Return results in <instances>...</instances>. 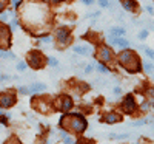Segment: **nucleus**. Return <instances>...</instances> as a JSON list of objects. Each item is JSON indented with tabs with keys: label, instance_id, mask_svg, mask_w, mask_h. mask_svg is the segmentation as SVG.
<instances>
[{
	"label": "nucleus",
	"instance_id": "31",
	"mask_svg": "<svg viewBox=\"0 0 154 144\" xmlns=\"http://www.w3.org/2000/svg\"><path fill=\"white\" fill-rule=\"evenodd\" d=\"M62 2H63V0H51V3H54V5H59Z\"/></svg>",
	"mask_w": 154,
	"mask_h": 144
},
{
	"label": "nucleus",
	"instance_id": "10",
	"mask_svg": "<svg viewBox=\"0 0 154 144\" xmlns=\"http://www.w3.org/2000/svg\"><path fill=\"white\" fill-rule=\"evenodd\" d=\"M108 41H109L111 44H114V45H119V47H122V48H128V47H130V42L125 41V39H122L120 36H119V37L111 36V37H108Z\"/></svg>",
	"mask_w": 154,
	"mask_h": 144
},
{
	"label": "nucleus",
	"instance_id": "25",
	"mask_svg": "<svg viewBox=\"0 0 154 144\" xmlns=\"http://www.w3.org/2000/svg\"><path fill=\"white\" fill-rule=\"evenodd\" d=\"M19 90H20L22 95H28V93H29V88H25V87H20Z\"/></svg>",
	"mask_w": 154,
	"mask_h": 144
},
{
	"label": "nucleus",
	"instance_id": "33",
	"mask_svg": "<svg viewBox=\"0 0 154 144\" xmlns=\"http://www.w3.org/2000/svg\"><path fill=\"white\" fill-rule=\"evenodd\" d=\"M99 70H100L102 73H108V68H105V67H99Z\"/></svg>",
	"mask_w": 154,
	"mask_h": 144
},
{
	"label": "nucleus",
	"instance_id": "22",
	"mask_svg": "<svg viewBox=\"0 0 154 144\" xmlns=\"http://www.w3.org/2000/svg\"><path fill=\"white\" fill-rule=\"evenodd\" d=\"M48 64L51 65V67H56V65H57V61H56L54 57H48Z\"/></svg>",
	"mask_w": 154,
	"mask_h": 144
},
{
	"label": "nucleus",
	"instance_id": "8",
	"mask_svg": "<svg viewBox=\"0 0 154 144\" xmlns=\"http://www.w3.org/2000/svg\"><path fill=\"white\" fill-rule=\"evenodd\" d=\"M71 106H72V101H71V98L69 96H60V98H57V109L60 110V112H68L69 109H71Z\"/></svg>",
	"mask_w": 154,
	"mask_h": 144
},
{
	"label": "nucleus",
	"instance_id": "20",
	"mask_svg": "<svg viewBox=\"0 0 154 144\" xmlns=\"http://www.w3.org/2000/svg\"><path fill=\"white\" fill-rule=\"evenodd\" d=\"M25 68H26V64H25V62H19V64H17V70H19V71H23Z\"/></svg>",
	"mask_w": 154,
	"mask_h": 144
},
{
	"label": "nucleus",
	"instance_id": "7",
	"mask_svg": "<svg viewBox=\"0 0 154 144\" xmlns=\"http://www.w3.org/2000/svg\"><path fill=\"white\" fill-rule=\"evenodd\" d=\"M14 104H16V95L12 91H3V93H0V107L8 109V107H12Z\"/></svg>",
	"mask_w": 154,
	"mask_h": 144
},
{
	"label": "nucleus",
	"instance_id": "11",
	"mask_svg": "<svg viewBox=\"0 0 154 144\" xmlns=\"http://www.w3.org/2000/svg\"><path fill=\"white\" fill-rule=\"evenodd\" d=\"M111 59V53H109V50L106 47H102L100 51H99V61L100 62H109Z\"/></svg>",
	"mask_w": 154,
	"mask_h": 144
},
{
	"label": "nucleus",
	"instance_id": "35",
	"mask_svg": "<svg viewBox=\"0 0 154 144\" xmlns=\"http://www.w3.org/2000/svg\"><path fill=\"white\" fill-rule=\"evenodd\" d=\"M19 3H20V0H12V5L14 6H19Z\"/></svg>",
	"mask_w": 154,
	"mask_h": 144
},
{
	"label": "nucleus",
	"instance_id": "16",
	"mask_svg": "<svg viewBox=\"0 0 154 144\" xmlns=\"http://www.w3.org/2000/svg\"><path fill=\"white\" fill-rule=\"evenodd\" d=\"M112 36H123L125 34V30L123 28H111V31H109Z\"/></svg>",
	"mask_w": 154,
	"mask_h": 144
},
{
	"label": "nucleus",
	"instance_id": "28",
	"mask_svg": "<svg viewBox=\"0 0 154 144\" xmlns=\"http://www.w3.org/2000/svg\"><path fill=\"white\" fill-rule=\"evenodd\" d=\"M152 68H154V67H152L151 64H145V70H146V71H152Z\"/></svg>",
	"mask_w": 154,
	"mask_h": 144
},
{
	"label": "nucleus",
	"instance_id": "19",
	"mask_svg": "<svg viewBox=\"0 0 154 144\" xmlns=\"http://www.w3.org/2000/svg\"><path fill=\"white\" fill-rule=\"evenodd\" d=\"M77 144H94V141L93 139H86V138H82V139H79V142Z\"/></svg>",
	"mask_w": 154,
	"mask_h": 144
},
{
	"label": "nucleus",
	"instance_id": "18",
	"mask_svg": "<svg viewBox=\"0 0 154 144\" xmlns=\"http://www.w3.org/2000/svg\"><path fill=\"white\" fill-rule=\"evenodd\" d=\"M5 144H22L20 141H19V138H16V136H12V138H9Z\"/></svg>",
	"mask_w": 154,
	"mask_h": 144
},
{
	"label": "nucleus",
	"instance_id": "13",
	"mask_svg": "<svg viewBox=\"0 0 154 144\" xmlns=\"http://www.w3.org/2000/svg\"><path fill=\"white\" fill-rule=\"evenodd\" d=\"M45 88H46V85H45V84H42V82H35V84H32V85H31L29 93H37V91H43Z\"/></svg>",
	"mask_w": 154,
	"mask_h": 144
},
{
	"label": "nucleus",
	"instance_id": "5",
	"mask_svg": "<svg viewBox=\"0 0 154 144\" xmlns=\"http://www.w3.org/2000/svg\"><path fill=\"white\" fill-rule=\"evenodd\" d=\"M11 44V31L5 23H0V48L6 50Z\"/></svg>",
	"mask_w": 154,
	"mask_h": 144
},
{
	"label": "nucleus",
	"instance_id": "14",
	"mask_svg": "<svg viewBox=\"0 0 154 144\" xmlns=\"http://www.w3.org/2000/svg\"><path fill=\"white\" fill-rule=\"evenodd\" d=\"M122 5L126 11H133L136 8V2L134 0H122Z\"/></svg>",
	"mask_w": 154,
	"mask_h": 144
},
{
	"label": "nucleus",
	"instance_id": "1",
	"mask_svg": "<svg viewBox=\"0 0 154 144\" xmlns=\"http://www.w3.org/2000/svg\"><path fill=\"white\" fill-rule=\"evenodd\" d=\"M48 8L42 3H34L29 2L22 8V20L25 22L28 28H31L32 25L34 27H42L46 16H48Z\"/></svg>",
	"mask_w": 154,
	"mask_h": 144
},
{
	"label": "nucleus",
	"instance_id": "23",
	"mask_svg": "<svg viewBox=\"0 0 154 144\" xmlns=\"http://www.w3.org/2000/svg\"><path fill=\"white\" fill-rule=\"evenodd\" d=\"M146 36H148V31H146V30H143V31H140V33H139V39H142V41H143Z\"/></svg>",
	"mask_w": 154,
	"mask_h": 144
},
{
	"label": "nucleus",
	"instance_id": "2",
	"mask_svg": "<svg viewBox=\"0 0 154 144\" xmlns=\"http://www.w3.org/2000/svg\"><path fill=\"white\" fill-rule=\"evenodd\" d=\"M60 126L74 133H83L86 130V119L80 113H65L60 118Z\"/></svg>",
	"mask_w": 154,
	"mask_h": 144
},
{
	"label": "nucleus",
	"instance_id": "32",
	"mask_svg": "<svg viewBox=\"0 0 154 144\" xmlns=\"http://www.w3.org/2000/svg\"><path fill=\"white\" fill-rule=\"evenodd\" d=\"M114 93H116V95H120V93H122V90L117 87V88H114Z\"/></svg>",
	"mask_w": 154,
	"mask_h": 144
},
{
	"label": "nucleus",
	"instance_id": "24",
	"mask_svg": "<svg viewBox=\"0 0 154 144\" xmlns=\"http://www.w3.org/2000/svg\"><path fill=\"white\" fill-rule=\"evenodd\" d=\"M143 50H145V53H146V54H148L151 59H154V51H151L149 48H143Z\"/></svg>",
	"mask_w": 154,
	"mask_h": 144
},
{
	"label": "nucleus",
	"instance_id": "4",
	"mask_svg": "<svg viewBox=\"0 0 154 144\" xmlns=\"http://www.w3.org/2000/svg\"><path fill=\"white\" fill-rule=\"evenodd\" d=\"M28 62L34 70H38L45 65V57L38 51H31V53H28Z\"/></svg>",
	"mask_w": 154,
	"mask_h": 144
},
{
	"label": "nucleus",
	"instance_id": "21",
	"mask_svg": "<svg viewBox=\"0 0 154 144\" xmlns=\"http://www.w3.org/2000/svg\"><path fill=\"white\" fill-rule=\"evenodd\" d=\"M6 5H8V0H0V12L6 8Z\"/></svg>",
	"mask_w": 154,
	"mask_h": 144
},
{
	"label": "nucleus",
	"instance_id": "29",
	"mask_svg": "<svg viewBox=\"0 0 154 144\" xmlns=\"http://www.w3.org/2000/svg\"><path fill=\"white\" fill-rule=\"evenodd\" d=\"M42 41H43V42H51V37H49V36H43Z\"/></svg>",
	"mask_w": 154,
	"mask_h": 144
},
{
	"label": "nucleus",
	"instance_id": "26",
	"mask_svg": "<svg viewBox=\"0 0 154 144\" xmlns=\"http://www.w3.org/2000/svg\"><path fill=\"white\" fill-rule=\"evenodd\" d=\"M99 3H100V6H103V8H106L109 3H108V0H99Z\"/></svg>",
	"mask_w": 154,
	"mask_h": 144
},
{
	"label": "nucleus",
	"instance_id": "6",
	"mask_svg": "<svg viewBox=\"0 0 154 144\" xmlns=\"http://www.w3.org/2000/svg\"><path fill=\"white\" fill-rule=\"evenodd\" d=\"M56 39H57V44L60 47H66L71 42V33L66 28H59L56 31Z\"/></svg>",
	"mask_w": 154,
	"mask_h": 144
},
{
	"label": "nucleus",
	"instance_id": "34",
	"mask_svg": "<svg viewBox=\"0 0 154 144\" xmlns=\"http://www.w3.org/2000/svg\"><path fill=\"white\" fill-rule=\"evenodd\" d=\"M82 2H83L85 5H91V3H93V0H82Z\"/></svg>",
	"mask_w": 154,
	"mask_h": 144
},
{
	"label": "nucleus",
	"instance_id": "9",
	"mask_svg": "<svg viewBox=\"0 0 154 144\" xmlns=\"http://www.w3.org/2000/svg\"><path fill=\"white\" fill-rule=\"evenodd\" d=\"M123 110L126 112V113H133L134 112V109H136V104H134V98L131 96V95H128L126 98H125V102H123Z\"/></svg>",
	"mask_w": 154,
	"mask_h": 144
},
{
	"label": "nucleus",
	"instance_id": "27",
	"mask_svg": "<svg viewBox=\"0 0 154 144\" xmlns=\"http://www.w3.org/2000/svg\"><path fill=\"white\" fill-rule=\"evenodd\" d=\"M17 27H19V23H17V20H12V22H11V30H16Z\"/></svg>",
	"mask_w": 154,
	"mask_h": 144
},
{
	"label": "nucleus",
	"instance_id": "30",
	"mask_svg": "<svg viewBox=\"0 0 154 144\" xmlns=\"http://www.w3.org/2000/svg\"><path fill=\"white\" fill-rule=\"evenodd\" d=\"M63 138H65V144H72V139H69L68 136H63Z\"/></svg>",
	"mask_w": 154,
	"mask_h": 144
},
{
	"label": "nucleus",
	"instance_id": "37",
	"mask_svg": "<svg viewBox=\"0 0 154 144\" xmlns=\"http://www.w3.org/2000/svg\"><path fill=\"white\" fill-rule=\"evenodd\" d=\"M5 79H8L6 76H0V81H5Z\"/></svg>",
	"mask_w": 154,
	"mask_h": 144
},
{
	"label": "nucleus",
	"instance_id": "17",
	"mask_svg": "<svg viewBox=\"0 0 154 144\" xmlns=\"http://www.w3.org/2000/svg\"><path fill=\"white\" fill-rule=\"evenodd\" d=\"M0 57H6V59H16V54L9 53V51H0Z\"/></svg>",
	"mask_w": 154,
	"mask_h": 144
},
{
	"label": "nucleus",
	"instance_id": "3",
	"mask_svg": "<svg viewBox=\"0 0 154 144\" xmlns=\"http://www.w3.org/2000/svg\"><path fill=\"white\" fill-rule=\"evenodd\" d=\"M119 61L122 64V67L126 71H130V73H137V71H140V68H142V67H140L139 57L133 53V51H130V50L122 51L120 56H119Z\"/></svg>",
	"mask_w": 154,
	"mask_h": 144
},
{
	"label": "nucleus",
	"instance_id": "15",
	"mask_svg": "<svg viewBox=\"0 0 154 144\" xmlns=\"http://www.w3.org/2000/svg\"><path fill=\"white\" fill-rule=\"evenodd\" d=\"M74 51H75V53H79V54H83V56L91 54V50L85 48V47H74Z\"/></svg>",
	"mask_w": 154,
	"mask_h": 144
},
{
	"label": "nucleus",
	"instance_id": "36",
	"mask_svg": "<svg viewBox=\"0 0 154 144\" xmlns=\"http://www.w3.org/2000/svg\"><path fill=\"white\" fill-rule=\"evenodd\" d=\"M6 19V14H0V20H5Z\"/></svg>",
	"mask_w": 154,
	"mask_h": 144
},
{
	"label": "nucleus",
	"instance_id": "12",
	"mask_svg": "<svg viewBox=\"0 0 154 144\" xmlns=\"http://www.w3.org/2000/svg\"><path fill=\"white\" fill-rule=\"evenodd\" d=\"M103 119H105V123H108V124H114V123H119V121H120V115L111 112V113H108V115L103 118Z\"/></svg>",
	"mask_w": 154,
	"mask_h": 144
}]
</instances>
